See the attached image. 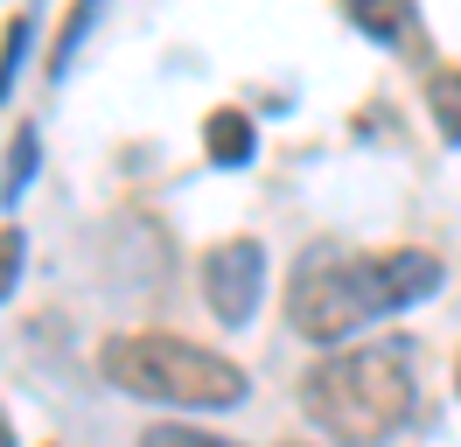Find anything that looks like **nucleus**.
<instances>
[{"label": "nucleus", "mask_w": 461, "mask_h": 447, "mask_svg": "<svg viewBox=\"0 0 461 447\" xmlns=\"http://www.w3.org/2000/svg\"><path fill=\"white\" fill-rule=\"evenodd\" d=\"M433 287H440L433 251H329V259H308L301 279L287 287V322L308 342H343L377 315L427 301Z\"/></svg>", "instance_id": "1"}, {"label": "nucleus", "mask_w": 461, "mask_h": 447, "mask_svg": "<svg viewBox=\"0 0 461 447\" xmlns=\"http://www.w3.org/2000/svg\"><path fill=\"white\" fill-rule=\"evenodd\" d=\"M98 370L113 378L119 391L133 398H154V406H238L245 398V370L217 350H203L189 335H168V329H133V335H113L98 350Z\"/></svg>", "instance_id": "3"}, {"label": "nucleus", "mask_w": 461, "mask_h": 447, "mask_svg": "<svg viewBox=\"0 0 461 447\" xmlns=\"http://www.w3.org/2000/svg\"><path fill=\"white\" fill-rule=\"evenodd\" d=\"M98 7H105V0H77V7H70V22L57 28V56H50V78H63V70H70V56H77V42L91 35Z\"/></svg>", "instance_id": "8"}, {"label": "nucleus", "mask_w": 461, "mask_h": 447, "mask_svg": "<svg viewBox=\"0 0 461 447\" xmlns=\"http://www.w3.org/2000/svg\"><path fill=\"white\" fill-rule=\"evenodd\" d=\"M266 294V245L259 238H217L203 251V301L224 329H245Z\"/></svg>", "instance_id": "4"}, {"label": "nucleus", "mask_w": 461, "mask_h": 447, "mask_svg": "<svg viewBox=\"0 0 461 447\" xmlns=\"http://www.w3.org/2000/svg\"><path fill=\"white\" fill-rule=\"evenodd\" d=\"M22 231L14 224H0V301H7V287H14V273H22Z\"/></svg>", "instance_id": "11"}, {"label": "nucleus", "mask_w": 461, "mask_h": 447, "mask_svg": "<svg viewBox=\"0 0 461 447\" xmlns=\"http://www.w3.org/2000/svg\"><path fill=\"white\" fill-rule=\"evenodd\" d=\"M301 413L315 419L329 441L343 447H377L392 441L412 413V370L399 350L364 342V350H336V357L308 363L301 378Z\"/></svg>", "instance_id": "2"}, {"label": "nucleus", "mask_w": 461, "mask_h": 447, "mask_svg": "<svg viewBox=\"0 0 461 447\" xmlns=\"http://www.w3.org/2000/svg\"><path fill=\"white\" fill-rule=\"evenodd\" d=\"M427 112H433V126H440V140L461 147V70H433L427 78Z\"/></svg>", "instance_id": "7"}, {"label": "nucleus", "mask_w": 461, "mask_h": 447, "mask_svg": "<svg viewBox=\"0 0 461 447\" xmlns=\"http://www.w3.org/2000/svg\"><path fill=\"white\" fill-rule=\"evenodd\" d=\"M287 447H301V441H287Z\"/></svg>", "instance_id": "15"}, {"label": "nucleus", "mask_w": 461, "mask_h": 447, "mask_svg": "<svg viewBox=\"0 0 461 447\" xmlns=\"http://www.w3.org/2000/svg\"><path fill=\"white\" fill-rule=\"evenodd\" d=\"M203 154L217 168H238V161H252V119L238 105H224V112H210L203 119Z\"/></svg>", "instance_id": "6"}, {"label": "nucleus", "mask_w": 461, "mask_h": 447, "mask_svg": "<svg viewBox=\"0 0 461 447\" xmlns=\"http://www.w3.org/2000/svg\"><path fill=\"white\" fill-rule=\"evenodd\" d=\"M140 447H238L224 433H203V426H182V419H161V426H147Z\"/></svg>", "instance_id": "9"}, {"label": "nucleus", "mask_w": 461, "mask_h": 447, "mask_svg": "<svg viewBox=\"0 0 461 447\" xmlns=\"http://www.w3.org/2000/svg\"><path fill=\"white\" fill-rule=\"evenodd\" d=\"M29 175H35V133H22V140H14V168H7V196L22 189Z\"/></svg>", "instance_id": "12"}, {"label": "nucleus", "mask_w": 461, "mask_h": 447, "mask_svg": "<svg viewBox=\"0 0 461 447\" xmlns=\"http://www.w3.org/2000/svg\"><path fill=\"white\" fill-rule=\"evenodd\" d=\"M455 391H461V378H455Z\"/></svg>", "instance_id": "14"}, {"label": "nucleus", "mask_w": 461, "mask_h": 447, "mask_svg": "<svg viewBox=\"0 0 461 447\" xmlns=\"http://www.w3.org/2000/svg\"><path fill=\"white\" fill-rule=\"evenodd\" d=\"M343 14L371 42H384V50H405L412 42V0H343Z\"/></svg>", "instance_id": "5"}, {"label": "nucleus", "mask_w": 461, "mask_h": 447, "mask_svg": "<svg viewBox=\"0 0 461 447\" xmlns=\"http://www.w3.org/2000/svg\"><path fill=\"white\" fill-rule=\"evenodd\" d=\"M0 447H14V426H7V413H0Z\"/></svg>", "instance_id": "13"}, {"label": "nucleus", "mask_w": 461, "mask_h": 447, "mask_svg": "<svg viewBox=\"0 0 461 447\" xmlns=\"http://www.w3.org/2000/svg\"><path fill=\"white\" fill-rule=\"evenodd\" d=\"M22 50H29V14H14V22L0 28V98H7L14 70H22Z\"/></svg>", "instance_id": "10"}]
</instances>
